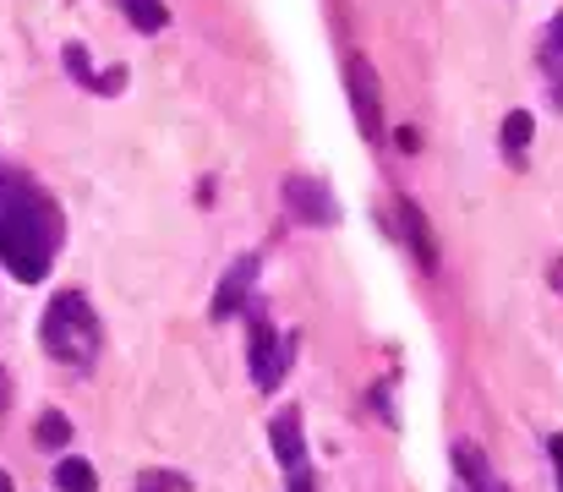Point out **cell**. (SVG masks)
<instances>
[{
    "instance_id": "cell-1",
    "label": "cell",
    "mask_w": 563,
    "mask_h": 492,
    "mask_svg": "<svg viewBox=\"0 0 563 492\" xmlns=\"http://www.w3.org/2000/svg\"><path fill=\"white\" fill-rule=\"evenodd\" d=\"M55 247H60V214H55V203L38 197L33 181L5 175L0 181V263L22 285H38L49 274Z\"/></svg>"
},
{
    "instance_id": "cell-2",
    "label": "cell",
    "mask_w": 563,
    "mask_h": 492,
    "mask_svg": "<svg viewBox=\"0 0 563 492\" xmlns=\"http://www.w3.org/2000/svg\"><path fill=\"white\" fill-rule=\"evenodd\" d=\"M44 350L55 361H77V367H88L99 356V318H93V307L77 291H60L49 302V313H44Z\"/></svg>"
},
{
    "instance_id": "cell-3",
    "label": "cell",
    "mask_w": 563,
    "mask_h": 492,
    "mask_svg": "<svg viewBox=\"0 0 563 492\" xmlns=\"http://www.w3.org/2000/svg\"><path fill=\"white\" fill-rule=\"evenodd\" d=\"M345 83H351V110H356V127H362V138H373L377 143V127H383V99H377V72L362 61V55H351V66H345Z\"/></svg>"
},
{
    "instance_id": "cell-4",
    "label": "cell",
    "mask_w": 563,
    "mask_h": 492,
    "mask_svg": "<svg viewBox=\"0 0 563 492\" xmlns=\"http://www.w3.org/2000/svg\"><path fill=\"white\" fill-rule=\"evenodd\" d=\"M285 208L296 214V219H307V225H334V197H329V186H318V181H307V175H290L285 181Z\"/></svg>"
},
{
    "instance_id": "cell-5",
    "label": "cell",
    "mask_w": 563,
    "mask_h": 492,
    "mask_svg": "<svg viewBox=\"0 0 563 492\" xmlns=\"http://www.w3.org/2000/svg\"><path fill=\"white\" fill-rule=\"evenodd\" d=\"M285 361H290V345H279V334L268 324H252V378H257V389H279Z\"/></svg>"
},
{
    "instance_id": "cell-6",
    "label": "cell",
    "mask_w": 563,
    "mask_h": 492,
    "mask_svg": "<svg viewBox=\"0 0 563 492\" xmlns=\"http://www.w3.org/2000/svg\"><path fill=\"white\" fill-rule=\"evenodd\" d=\"M252 280H257V258H235V263H230V274H224V285H219V296H213V318H219V324L241 313V302H246Z\"/></svg>"
},
{
    "instance_id": "cell-7",
    "label": "cell",
    "mask_w": 563,
    "mask_h": 492,
    "mask_svg": "<svg viewBox=\"0 0 563 492\" xmlns=\"http://www.w3.org/2000/svg\"><path fill=\"white\" fill-rule=\"evenodd\" d=\"M274 455H279V466L285 471H301L307 466V449H301V416L296 411H285V416H274Z\"/></svg>"
},
{
    "instance_id": "cell-8",
    "label": "cell",
    "mask_w": 563,
    "mask_h": 492,
    "mask_svg": "<svg viewBox=\"0 0 563 492\" xmlns=\"http://www.w3.org/2000/svg\"><path fill=\"white\" fill-rule=\"evenodd\" d=\"M55 488L60 492H99V477H93L88 460H60V466H55Z\"/></svg>"
},
{
    "instance_id": "cell-9",
    "label": "cell",
    "mask_w": 563,
    "mask_h": 492,
    "mask_svg": "<svg viewBox=\"0 0 563 492\" xmlns=\"http://www.w3.org/2000/svg\"><path fill=\"white\" fill-rule=\"evenodd\" d=\"M121 11L132 17V28H137V33H159V28H165V17H170V11H165V0H121Z\"/></svg>"
},
{
    "instance_id": "cell-10",
    "label": "cell",
    "mask_w": 563,
    "mask_h": 492,
    "mask_svg": "<svg viewBox=\"0 0 563 492\" xmlns=\"http://www.w3.org/2000/svg\"><path fill=\"white\" fill-rule=\"evenodd\" d=\"M454 471L471 482V492H493V477H487V466H482V455H476L471 444H460V449H454Z\"/></svg>"
},
{
    "instance_id": "cell-11",
    "label": "cell",
    "mask_w": 563,
    "mask_h": 492,
    "mask_svg": "<svg viewBox=\"0 0 563 492\" xmlns=\"http://www.w3.org/2000/svg\"><path fill=\"white\" fill-rule=\"evenodd\" d=\"M399 219H405V230H410V247L421 252V263L432 269V263H438V252H432V236H427V219L416 214V203H399Z\"/></svg>"
},
{
    "instance_id": "cell-12",
    "label": "cell",
    "mask_w": 563,
    "mask_h": 492,
    "mask_svg": "<svg viewBox=\"0 0 563 492\" xmlns=\"http://www.w3.org/2000/svg\"><path fill=\"white\" fill-rule=\"evenodd\" d=\"M531 132H537V121H531L526 110H515V116L504 121V149H509V154H526V143H531Z\"/></svg>"
},
{
    "instance_id": "cell-13",
    "label": "cell",
    "mask_w": 563,
    "mask_h": 492,
    "mask_svg": "<svg viewBox=\"0 0 563 492\" xmlns=\"http://www.w3.org/2000/svg\"><path fill=\"white\" fill-rule=\"evenodd\" d=\"M66 438H71L66 416H60V411H44V416H38V444H44V449H66Z\"/></svg>"
},
{
    "instance_id": "cell-14",
    "label": "cell",
    "mask_w": 563,
    "mask_h": 492,
    "mask_svg": "<svg viewBox=\"0 0 563 492\" xmlns=\"http://www.w3.org/2000/svg\"><path fill=\"white\" fill-rule=\"evenodd\" d=\"M191 482L187 477H176V471H143L137 477V492H187Z\"/></svg>"
},
{
    "instance_id": "cell-15",
    "label": "cell",
    "mask_w": 563,
    "mask_h": 492,
    "mask_svg": "<svg viewBox=\"0 0 563 492\" xmlns=\"http://www.w3.org/2000/svg\"><path fill=\"white\" fill-rule=\"evenodd\" d=\"M285 477H290V492H318L312 477H307V466H301V471H285Z\"/></svg>"
},
{
    "instance_id": "cell-16",
    "label": "cell",
    "mask_w": 563,
    "mask_h": 492,
    "mask_svg": "<svg viewBox=\"0 0 563 492\" xmlns=\"http://www.w3.org/2000/svg\"><path fill=\"white\" fill-rule=\"evenodd\" d=\"M563 55V17L553 22V39H548V61H559Z\"/></svg>"
},
{
    "instance_id": "cell-17",
    "label": "cell",
    "mask_w": 563,
    "mask_h": 492,
    "mask_svg": "<svg viewBox=\"0 0 563 492\" xmlns=\"http://www.w3.org/2000/svg\"><path fill=\"white\" fill-rule=\"evenodd\" d=\"M548 449H553V466H559V471H563V438H553Z\"/></svg>"
},
{
    "instance_id": "cell-18",
    "label": "cell",
    "mask_w": 563,
    "mask_h": 492,
    "mask_svg": "<svg viewBox=\"0 0 563 492\" xmlns=\"http://www.w3.org/2000/svg\"><path fill=\"white\" fill-rule=\"evenodd\" d=\"M0 492H11V482H5V471H0Z\"/></svg>"
}]
</instances>
